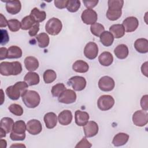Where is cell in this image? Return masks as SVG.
<instances>
[{"label": "cell", "instance_id": "31", "mask_svg": "<svg viewBox=\"0 0 148 148\" xmlns=\"http://www.w3.org/2000/svg\"><path fill=\"white\" fill-rule=\"evenodd\" d=\"M38 44L39 47L45 48L48 46L50 42L49 35L45 32H42L36 36Z\"/></svg>", "mask_w": 148, "mask_h": 148}, {"label": "cell", "instance_id": "40", "mask_svg": "<svg viewBox=\"0 0 148 148\" xmlns=\"http://www.w3.org/2000/svg\"><path fill=\"white\" fill-rule=\"evenodd\" d=\"M8 109L12 114H13L17 116H20L23 114L24 110H23L22 106L17 103L11 104L9 106Z\"/></svg>", "mask_w": 148, "mask_h": 148}, {"label": "cell", "instance_id": "23", "mask_svg": "<svg viewBox=\"0 0 148 148\" xmlns=\"http://www.w3.org/2000/svg\"><path fill=\"white\" fill-rule=\"evenodd\" d=\"M98 61L101 65L104 66H108L112 64L113 57L110 52L104 51L99 56Z\"/></svg>", "mask_w": 148, "mask_h": 148}, {"label": "cell", "instance_id": "22", "mask_svg": "<svg viewBox=\"0 0 148 148\" xmlns=\"http://www.w3.org/2000/svg\"><path fill=\"white\" fill-rule=\"evenodd\" d=\"M109 32L116 39L122 38L125 34V29L122 24H113L109 28Z\"/></svg>", "mask_w": 148, "mask_h": 148}, {"label": "cell", "instance_id": "27", "mask_svg": "<svg viewBox=\"0 0 148 148\" xmlns=\"http://www.w3.org/2000/svg\"><path fill=\"white\" fill-rule=\"evenodd\" d=\"M100 42L101 43L106 46L109 47L111 46L114 41V37L109 31H103L99 36Z\"/></svg>", "mask_w": 148, "mask_h": 148}, {"label": "cell", "instance_id": "35", "mask_svg": "<svg viewBox=\"0 0 148 148\" xmlns=\"http://www.w3.org/2000/svg\"><path fill=\"white\" fill-rule=\"evenodd\" d=\"M108 9L120 10H121L123 5L124 1L123 0H109L108 2Z\"/></svg>", "mask_w": 148, "mask_h": 148}, {"label": "cell", "instance_id": "5", "mask_svg": "<svg viewBox=\"0 0 148 148\" xmlns=\"http://www.w3.org/2000/svg\"><path fill=\"white\" fill-rule=\"evenodd\" d=\"M114 104V99L110 95H101L98 99L97 105L102 111H106L110 109Z\"/></svg>", "mask_w": 148, "mask_h": 148}, {"label": "cell", "instance_id": "43", "mask_svg": "<svg viewBox=\"0 0 148 148\" xmlns=\"http://www.w3.org/2000/svg\"><path fill=\"white\" fill-rule=\"evenodd\" d=\"M92 146V145L90 143L89 141L86 139V137H84L82 139L77 143V144L75 146L76 148H90Z\"/></svg>", "mask_w": 148, "mask_h": 148}, {"label": "cell", "instance_id": "47", "mask_svg": "<svg viewBox=\"0 0 148 148\" xmlns=\"http://www.w3.org/2000/svg\"><path fill=\"white\" fill-rule=\"evenodd\" d=\"M148 95H143L140 99V106L143 110H148Z\"/></svg>", "mask_w": 148, "mask_h": 148}, {"label": "cell", "instance_id": "51", "mask_svg": "<svg viewBox=\"0 0 148 148\" xmlns=\"http://www.w3.org/2000/svg\"><path fill=\"white\" fill-rule=\"evenodd\" d=\"M141 71L143 75L147 76V62H145L144 64H142L141 66Z\"/></svg>", "mask_w": 148, "mask_h": 148}, {"label": "cell", "instance_id": "45", "mask_svg": "<svg viewBox=\"0 0 148 148\" xmlns=\"http://www.w3.org/2000/svg\"><path fill=\"white\" fill-rule=\"evenodd\" d=\"M39 30V24L36 23L29 29L28 31V34L31 36H35L36 35L38 32Z\"/></svg>", "mask_w": 148, "mask_h": 148}, {"label": "cell", "instance_id": "37", "mask_svg": "<svg viewBox=\"0 0 148 148\" xmlns=\"http://www.w3.org/2000/svg\"><path fill=\"white\" fill-rule=\"evenodd\" d=\"M80 7V2L78 0H69L68 1L66 9L70 12H77Z\"/></svg>", "mask_w": 148, "mask_h": 148}, {"label": "cell", "instance_id": "2", "mask_svg": "<svg viewBox=\"0 0 148 148\" xmlns=\"http://www.w3.org/2000/svg\"><path fill=\"white\" fill-rule=\"evenodd\" d=\"M28 85L25 82H17L14 85L9 86L6 89V94L12 100H17L27 90Z\"/></svg>", "mask_w": 148, "mask_h": 148}, {"label": "cell", "instance_id": "1", "mask_svg": "<svg viewBox=\"0 0 148 148\" xmlns=\"http://www.w3.org/2000/svg\"><path fill=\"white\" fill-rule=\"evenodd\" d=\"M22 70L21 64L18 61H3L0 64V73L3 76H16L20 74Z\"/></svg>", "mask_w": 148, "mask_h": 148}, {"label": "cell", "instance_id": "17", "mask_svg": "<svg viewBox=\"0 0 148 148\" xmlns=\"http://www.w3.org/2000/svg\"><path fill=\"white\" fill-rule=\"evenodd\" d=\"M72 114L69 110H64L60 112L58 116V120L60 124L68 125L72 122Z\"/></svg>", "mask_w": 148, "mask_h": 148}, {"label": "cell", "instance_id": "48", "mask_svg": "<svg viewBox=\"0 0 148 148\" xmlns=\"http://www.w3.org/2000/svg\"><path fill=\"white\" fill-rule=\"evenodd\" d=\"M83 3L84 4V6L87 8V9H92L93 8H94L98 3V1L95 0V1H85L84 0Z\"/></svg>", "mask_w": 148, "mask_h": 148}, {"label": "cell", "instance_id": "53", "mask_svg": "<svg viewBox=\"0 0 148 148\" xmlns=\"http://www.w3.org/2000/svg\"><path fill=\"white\" fill-rule=\"evenodd\" d=\"M25 147V146L23 145V144H18V143H16L14 145H12V146H10V147Z\"/></svg>", "mask_w": 148, "mask_h": 148}, {"label": "cell", "instance_id": "28", "mask_svg": "<svg viewBox=\"0 0 148 148\" xmlns=\"http://www.w3.org/2000/svg\"><path fill=\"white\" fill-rule=\"evenodd\" d=\"M30 16L36 23L43 21L46 18V13L45 11H40L37 8H34L31 11Z\"/></svg>", "mask_w": 148, "mask_h": 148}, {"label": "cell", "instance_id": "36", "mask_svg": "<svg viewBox=\"0 0 148 148\" xmlns=\"http://www.w3.org/2000/svg\"><path fill=\"white\" fill-rule=\"evenodd\" d=\"M90 31L94 35L98 37L103 31H105V28L101 24L95 23L91 25Z\"/></svg>", "mask_w": 148, "mask_h": 148}, {"label": "cell", "instance_id": "34", "mask_svg": "<svg viewBox=\"0 0 148 148\" xmlns=\"http://www.w3.org/2000/svg\"><path fill=\"white\" fill-rule=\"evenodd\" d=\"M56 73L53 69H47L43 73V80L46 84H49L53 82L56 79Z\"/></svg>", "mask_w": 148, "mask_h": 148}, {"label": "cell", "instance_id": "8", "mask_svg": "<svg viewBox=\"0 0 148 148\" xmlns=\"http://www.w3.org/2000/svg\"><path fill=\"white\" fill-rule=\"evenodd\" d=\"M58 100L62 103H72L76 100V94L72 90L66 89L58 97Z\"/></svg>", "mask_w": 148, "mask_h": 148}, {"label": "cell", "instance_id": "25", "mask_svg": "<svg viewBox=\"0 0 148 148\" xmlns=\"http://www.w3.org/2000/svg\"><path fill=\"white\" fill-rule=\"evenodd\" d=\"M24 82H25L29 86L36 85L39 83L40 78L39 75L34 72H28L24 77Z\"/></svg>", "mask_w": 148, "mask_h": 148}, {"label": "cell", "instance_id": "16", "mask_svg": "<svg viewBox=\"0 0 148 148\" xmlns=\"http://www.w3.org/2000/svg\"><path fill=\"white\" fill-rule=\"evenodd\" d=\"M90 116L87 112L77 110L75 113L76 124L79 126H84L88 121Z\"/></svg>", "mask_w": 148, "mask_h": 148}, {"label": "cell", "instance_id": "11", "mask_svg": "<svg viewBox=\"0 0 148 148\" xmlns=\"http://www.w3.org/2000/svg\"><path fill=\"white\" fill-rule=\"evenodd\" d=\"M98 54V47L97 45L93 42L87 43L84 49V54L89 60L95 59Z\"/></svg>", "mask_w": 148, "mask_h": 148}, {"label": "cell", "instance_id": "21", "mask_svg": "<svg viewBox=\"0 0 148 148\" xmlns=\"http://www.w3.org/2000/svg\"><path fill=\"white\" fill-rule=\"evenodd\" d=\"M114 53L119 59H125L127 57L129 54L128 47L124 44L119 45L114 50Z\"/></svg>", "mask_w": 148, "mask_h": 148}, {"label": "cell", "instance_id": "49", "mask_svg": "<svg viewBox=\"0 0 148 148\" xmlns=\"http://www.w3.org/2000/svg\"><path fill=\"white\" fill-rule=\"evenodd\" d=\"M8 56V49L6 47H1L0 48V60H3L7 58Z\"/></svg>", "mask_w": 148, "mask_h": 148}, {"label": "cell", "instance_id": "44", "mask_svg": "<svg viewBox=\"0 0 148 148\" xmlns=\"http://www.w3.org/2000/svg\"><path fill=\"white\" fill-rule=\"evenodd\" d=\"M10 138L12 140H24L25 138V133L23 134H18L11 132Z\"/></svg>", "mask_w": 148, "mask_h": 148}, {"label": "cell", "instance_id": "19", "mask_svg": "<svg viewBox=\"0 0 148 148\" xmlns=\"http://www.w3.org/2000/svg\"><path fill=\"white\" fill-rule=\"evenodd\" d=\"M135 50L142 54L148 52V40L146 38H139L134 43Z\"/></svg>", "mask_w": 148, "mask_h": 148}, {"label": "cell", "instance_id": "38", "mask_svg": "<svg viewBox=\"0 0 148 148\" xmlns=\"http://www.w3.org/2000/svg\"><path fill=\"white\" fill-rule=\"evenodd\" d=\"M65 90H66V87H65V85L62 83H57V84H55L54 86H53L52 87L51 92V94L53 97H57Z\"/></svg>", "mask_w": 148, "mask_h": 148}, {"label": "cell", "instance_id": "20", "mask_svg": "<svg viewBox=\"0 0 148 148\" xmlns=\"http://www.w3.org/2000/svg\"><path fill=\"white\" fill-rule=\"evenodd\" d=\"M24 65L28 71L32 72L38 68L39 61L35 57L28 56L24 60Z\"/></svg>", "mask_w": 148, "mask_h": 148}, {"label": "cell", "instance_id": "52", "mask_svg": "<svg viewBox=\"0 0 148 148\" xmlns=\"http://www.w3.org/2000/svg\"><path fill=\"white\" fill-rule=\"evenodd\" d=\"M6 132H5V131H4L2 128H0V138H3L6 136Z\"/></svg>", "mask_w": 148, "mask_h": 148}, {"label": "cell", "instance_id": "26", "mask_svg": "<svg viewBox=\"0 0 148 148\" xmlns=\"http://www.w3.org/2000/svg\"><path fill=\"white\" fill-rule=\"evenodd\" d=\"M72 69L74 71L78 73H86L88 71L89 66L88 64L84 61L83 60H77L76 61L73 65Z\"/></svg>", "mask_w": 148, "mask_h": 148}, {"label": "cell", "instance_id": "29", "mask_svg": "<svg viewBox=\"0 0 148 148\" xmlns=\"http://www.w3.org/2000/svg\"><path fill=\"white\" fill-rule=\"evenodd\" d=\"M14 124L13 120L10 117H5L1 119L0 123L1 128H2L6 134L9 133L12 131L13 125Z\"/></svg>", "mask_w": 148, "mask_h": 148}, {"label": "cell", "instance_id": "7", "mask_svg": "<svg viewBox=\"0 0 148 148\" xmlns=\"http://www.w3.org/2000/svg\"><path fill=\"white\" fill-rule=\"evenodd\" d=\"M67 83L69 86H71L75 91H77L84 90L86 86V80L85 78L80 76H75L71 77Z\"/></svg>", "mask_w": 148, "mask_h": 148}, {"label": "cell", "instance_id": "50", "mask_svg": "<svg viewBox=\"0 0 148 148\" xmlns=\"http://www.w3.org/2000/svg\"><path fill=\"white\" fill-rule=\"evenodd\" d=\"M8 25V21L6 20L5 17L1 13V23H0V27L1 28L5 27Z\"/></svg>", "mask_w": 148, "mask_h": 148}, {"label": "cell", "instance_id": "18", "mask_svg": "<svg viewBox=\"0 0 148 148\" xmlns=\"http://www.w3.org/2000/svg\"><path fill=\"white\" fill-rule=\"evenodd\" d=\"M43 120L46 128L49 129H52L57 125V115L53 112H48L45 114Z\"/></svg>", "mask_w": 148, "mask_h": 148}, {"label": "cell", "instance_id": "24", "mask_svg": "<svg viewBox=\"0 0 148 148\" xmlns=\"http://www.w3.org/2000/svg\"><path fill=\"white\" fill-rule=\"evenodd\" d=\"M129 139V135L125 133L120 132L113 138L112 143L114 146H121L125 145Z\"/></svg>", "mask_w": 148, "mask_h": 148}, {"label": "cell", "instance_id": "41", "mask_svg": "<svg viewBox=\"0 0 148 148\" xmlns=\"http://www.w3.org/2000/svg\"><path fill=\"white\" fill-rule=\"evenodd\" d=\"M8 26L12 32H17L21 28V23L17 19H10L8 21Z\"/></svg>", "mask_w": 148, "mask_h": 148}, {"label": "cell", "instance_id": "54", "mask_svg": "<svg viewBox=\"0 0 148 148\" xmlns=\"http://www.w3.org/2000/svg\"><path fill=\"white\" fill-rule=\"evenodd\" d=\"M1 146L2 148H5L6 147V141L4 139H1Z\"/></svg>", "mask_w": 148, "mask_h": 148}, {"label": "cell", "instance_id": "42", "mask_svg": "<svg viewBox=\"0 0 148 148\" xmlns=\"http://www.w3.org/2000/svg\"><path fill=\"white\" fill-rule=\"evenodd\" d=\"M9 40V36L8 31L6 29H1V45H6Z\"/></svg>", "mask_w": 148, "mask_h": 148}, {"label": "cell", "instance_id": "30", "mask_svg": "<svg viewBox=\"0 0 148 148\" xmlns=\"http://www.w3.org/2000/svg\"><path fill=\"white\" fill-rule=\"evenodd\" d=\"M23 54L21 49L17 46H11L8 49L7 58L13 59L21 57Z\"/></svg>", "mask_w": 148, "mask_h": 148}, {"label": "cell", "instance_id": "46", "mask_svg": "<svg viewBox=\"0 0 148 148\" xmlns=\"http://www.w3.org/2000/svg\"><path fill=\"white\" fill-rule=\"evenodd\" d=\"M68 1L67 0H55L54 2L56 7L58 9H62L66 8Z\"/></svg>", "mask_w": 148, "mask_h": 148}, {"label": "cell", "instance_id": "13", "mask_svg": "<svg viewBox=\"0 0 148 148\" xmlns=\"http://www.w3.org/2000/svg\"><path fill=\"white\" fill-rule=\"evenodd\" d=\"M42 130V124L38 120L32 119L27 123V131L31 135H35L40 134Z\"/></svg>", "mask_w": 148, "mask_h": 148}, {"label": "cell", "instance_id": "4", "mask_svg": "<svg viewBox=\"0 0 148 148\" xmlns=\"http://www.w3.org/2000/svg\"><path fill=\"white\" fill-rule=\"evenodd\" d=\"M62 24L60 20L56 17H52L49 19L46 25L45 30L46 32L51 35H57L61 31Z\"/></svg>", "mask_w": 148, "mask_h": 148}, {"label": "cell", "instance_id": "12", "mask_svg": "<svg viewBox=\"0 0 148 148\" xmlns=\"http://www.w3.org/2000/svg\"><path fill=\"white\" fill-rule=\"evenodd\" d=\"M122 25L124 28L125 31L127 32H131L137 29L139 25V21L135 17L130 16L124 20Z\"/></svg>", "mask_w": 148, "mask_h": 148}, {"label": "cell", "instance_id": "39", "mask_svg": "<svg viewBox=\"0 0 148 148\" xmlns=\"http://www.w3.org/2000/svg\"><path fill=\"white\" fill-rule=\"evenodd\" d=\"M122 14L121 10H110L108 9L106 14V17L111 21H115L119 19Z\"/></svg>", "mask_w": 148, "mask_h": 148}, {"label": "cell", "instance_id": "33", "mask_svg": "<svg viewBox=\"0 0 148 148\" xmlns=\"http://www.w3.org/2000/svg\"><path fill=\"white\" fill-rule=\"evenodd\" d=\"M36 22L30 15L27 16L21 21V28L23 30L29 29Z\"/></svg>", "mask_w": 148, "mask_h": 148}, {"label": "cell", "instance_id": "14", "mask_svg": "<svg viewBox=\"0 0 148 148\" xmlns=\"http://www.w3.org/2000/svg\"><path fill=\"white\" fill-rule=\"evenodd\" d=\"M83 130L86 138L93 137L98 132V125L94 121H88L83 126Z\"/></svg>", "mask_w": 148, "mask_h": 148}, {"label": "cell", "instance_id": "6", "mask_svg": "<svg viewBox=\"0 0 148 148\" xmlns=\"http://www.w3.org/2000/svg\"><path fill=\"white\" fill-rule=\"evenodd\" d=\"M132 121L138 127H143L147 124L148 113L146 110H139L136 111L132 116Z\"/></svg>", "mask_w": 148, "mask_h": 148}, {"label": "cell", "instance_id": "10", "mask_svg": "<svg viewBox=\"0 0 148 148\" xmlns=\"http://www.w3.org/2000/svg\"><path fill=\"white\" fill-rule=\"evenodd\" d=\"M81 18L84 24L92 25L96 23L98 19V16L95 10L91 9H87L82 12Z\"/></svg>", "mask_w": 148, "mask_h": 148}, {"label": "cell", "instance_id": "3", "mask_svg": "<svg viewBox=\"0 0 148 148\" xmlns=\"http://www.w3.org/2000/svg\"><path fill=\"white\" fill-rule=\"evenodd\" d=\"M21 97L25 105L29 108L37 107L40 102L39 94L34 90H27L21 95Z\"/></svg>", "mask_w": 148, "mask_h": 148}, {"label": "cell", "instance_id": "9", "mask_svg": "<svg viewBox=\"0 0 148 148\" xmlns=\"http://www.w3.org/2000/svg\"><path fill=\"white\" fill-rule=\"evenodd\" d=\"M115 86L114 80L110 76H104L100 78L98 81V87L102 91H110Z\"/></svg>", "mask_w": 148, "mask_h": 148}, {"label": "cell", "instance_id": "32", "mask_svg": "<svg viewBox=\"0 0 148 148\" xmlns=\"http://www.w3.org/2000/svg\"><path fill=\"white\" fill-rule=\"evenodd\" d=\"M27 130V124L23 120H18L14 123L12 132L18 134H25V131Z\"/></svg>", "mask_w": 148, "mask_h": 148}, {"label": "cell", "instance_id": "15", "mask_svg": "<svg viewBox=\"0 0 148 148\" xmlns=\"http://www.w3.org/2000/svg\"><path fill=\"white\" fill-rule=\"evenodd\" d=\"M6 2V11L11 14H16L19 13L21 9V4L20 1H7Z\"/></svg>", "mask_w": 148, "mask_h": 148}]
</instances>
